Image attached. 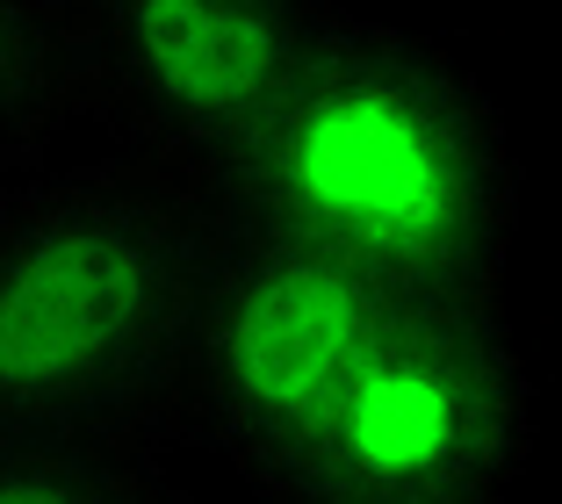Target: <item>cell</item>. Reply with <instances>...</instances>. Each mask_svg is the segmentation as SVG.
Masks as SVG:
<instances>
[{
	"mask_svg": "<svg viewBox=\"0 0 562 504\" xmlns=\"http://www.w3.org/2000/svg\"><path fill=\"white\" fill-rule=\"evenodd\" d=\"M80 109L66 0H0V180L30 173Z\"/></svg>",
	"mask_w": 562,
	"mask_h": 504,
	"instance_id": "obj_6",
	"label": "cell"
},
{
	"mask_svg": "<svg viewBox=\"0 0 562 504\" xmlns=\"http://www.w3.org/2000/svg\"><path fill=\"white\" fill-rule=\"evenodd\" d=\"M533 418L541 396L505 310L426 295L260 504H505L527 475Z\"/></svg>",
	"mask_w": 562,
	"mask_h": 504,
	"instance_id": "obj_4",
	"label": "cell"
},
{
	"mask_svg": "<svg viewBox=\"0 0 562 504\" xmlns=\"http://www.w3.org/2000/svg\"><path fill=\"white\" fill-rule=\"evenodd\" d=\"M80 109L137 166L210 195L331 36V0H66Z\"/></svg>",
	"mask_w": 562,
	"mask_h": 504,
	"instance_id": "obj_5",
	"label": "cell"
},
{
	"mask_svg": "<svg viewBox=\"0 0 562 504\" xmlns=\"http://www.w3.org/2000/svg\"><path fill=\"white\" fill-rule=\"evenodd\" d=\"M0 504H181V497L166 490L151 447L0 433Z\"/></svg>",
	"mask_w": 562,
	"mask_h": 504,
	"instance_id": "obj_7",
	"label": "cell"
},
{
	"mask_svg": "<svg viewBox=\"0 0 562 504\" xmlns=\"http://www.w3.org/2000/svg\"><path fill=\"white\" fill-rule=\"evenodd\" d=\"M412 303L426 295L353 267L347 253L210 210L173 439L232 461L260 497Z\"/></svg>",
	"mask_w": 562,
	"mask_h": 504,
	"instance_id": "obj_3",
	"label": "cell"
},
{
	"mask_svg": "<svg viewBox=\"0 0 562 504\" xmlns=\"http://www.w3.org/2000/svg\"><path fill=\"white\" fill-rule=\"evenodd\" d=\"M210 210L137 159L0 180V433L173 439Z\"/></svg>",
	"mask_w": 562,
	"mask_h": 504,
	"instance_id": "obj_2",
	"label": "cell"
},
{
	"mask_svg": "<svg viewBox=\"0 0 562 504\" xmlns=\"http://www.w3.org/2000/svg\"><path fill=\"white\" fill-rule=\"evenodd\" d=\"M519 145L454 51L339 15L210 210L347 253L412 295L497 303L519 238Z\"/></svg>",
	"mask_w": 562,
	"mask_h": 504,
	"instance_id": "obj_1",
	"label": "cell"
}]
</instances>
